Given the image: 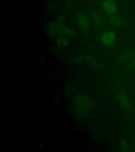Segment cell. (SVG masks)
<instances>
[{"label": "cell", "instance_id": "3", "mask_svg": "<svg viewBox=\"0 0 135 152\" xmlns=\"http://www.w3.org/2000/svg\"><path fill=\"white\" fill-rule=\"evenodd\" d=\"M101 7L105 13L110 15L116 14L118 12V5L115 0H104Z\"/></svg>", "mask_w": 135, "mask_h": 152}, {"label": "cell", "instance_id": "13", "mask_svg": "<svg viewBox=\"0 0 135 152\" xmlns=\"http://www.w3.org/2000/svg\"><path fill=\"white\" fill-rule=\"evenodd\" d=\"M85 60V58L83 57L78 55L72 58V62L74 64L78 65V64H82Z\"/></svg>", "mask_w": 135, "mask_h": 152}, {"label": "cell", "instance_id": "1", "mask_svg": "<svg viewBox=\"0 0 135 152\" xmlns=\"http://www.w3.org/2000/svg\"><path fill=\"white\" fill-rule=\"evenodd\" d=\"M93 106V99L88 95L78 94L74 96V107L76 113L84 116L90 112Z\"/></svg>", "mask_w": 135, "mask_h": 152}, {"label": "cell", "instance_id": "9", "mask_svg": "<svg viewBox=\"0 0 135 152\" xmlns=\"http://www.w3.org/2000/svg\"><path fill=\"white\" fill-rule=\"evenodd\" d=\"M85 60L91 66L96 68H99L100 66L99 62H98L97 59L93 56L90 55H87L85 57Z\"/></svg>", "mask_w": 135, "mask_h": 152}, {"label": "cell", "instance_id": "8", "mask_svg": "<svg viewBox=\"0 0 135 152\" xmlns=\"http://www.w3.org/2000/svg\"><path fill=\"white\" fill-rule=\"evenodd\" d=\"M119 100L121 104L126 108H129L131 106V102L127 95L123 93H119L118 95Z\"/></svg>", "mask_w": 135, "mask_h": 152}, {"label": "cell", "instance_id": "5", "mask_svg": "<svg viewBox=\"0 0 135 152\" xmlns=\"http://www.w3.org/2000/svg\"><path fill=\"white\" fill-rule=\"evenodd\" d=\"M90 17L91 21L97 28L102 27L104 23V17L97 10L93 9L90 11Z\"/></svg>", "mask_w": 135, "mask_h": 152}, {"label": "cell", "instance_id": "10", "mask_svg": "<svg viewBox=\"0 0 135 152\" xmlns=\"http://www.w3.org/2000/svg\"><path fill=\"white\" fill-rule=\"evenodd\" d=\"M63 36L69 38H74L77 36V33L73 29L64 26L63 30Z\"/></svg>", "mask_w": 135, "mask_h": 152}, {"label": "cell", "instance_id": "15", "mask_svg": "<svg viewBox=\"0 0 135 152\" xmlns=\"http://www.w3.org/2000/svg\"><path fill=\"white\" fill-rule=\"evenodd\" d=\"M65 21H66L65 17L63 16V15H60L57 18V22H58L59 23L64 24Z\"/></svg>", "mask_w": 135, "mask_h": 152}, {"label": "cell", "instance_id": "11", "mask_svg": "<svg viewBox=\"0 0 135 152\" xmlns=\"http://www.w3.org/2000/svg\"><path fill=\"white\" fill-rule=\"evenodd\" d=\"M135 57V52L133 50L127 51L124 53L122 57V60L123 61L127 62L132 60Z\"/></svg>", "mask_w": 135, "mask_h": 152}, {"label": "cell", "instance_id": "2", "mask_svg": "<svg viewBox=\"0 0 135 152\" xmlns=\"http://www.w3.org/2000/svg\"><path fill=\"white\" fill-rule=\"evenodd\" d=\"M76 23L81 31L88 32L90 28V19L87 14L80 12L76 16Z\"/></svg>", "mask_w": 135, "mask_h": 152}, {"label": "cell", "instance_id": "12", "mask_svg": "<svg viewBox=\"0 0 135 152\" xmlns=\"http://www.w3.org/2000/svg\"><path fill=\"white\" fill-rule=\"evenodd\" d=\"M48 31H49V33L50 36H52V37L58 36L55 23H51L49 24Z\"/></svg>", "mask_w": 135, "mask_h": 152}, {"label": "cell", "instance_id": "7", "mask_svg": "<svg viewBox=\"0 0 135 152\" xmlns=\"http://www.w3.org/2000/svg\"><path fill=\"white\" fill-rule=\"evenodd\" d=\"M55 42L57 45L60 48L66 47L69 45V40L66 37L64 36H59L57 37Z\"/></svg>", "mask_w": 135, "mask_h": 152}, {"label": "cell", "instance_id": "16", "mask_svg": "<svg viewBox=\"0 0 135 152\" xmlns=\"http://www.w3.org/2000/svg\"><path fill=\"white\" fill-rule=\"evenodd\" d=\"M129 67L131 69H135V57L130 62Z\"/></svg>", "mask_w": 135, "mask_h": 152}, {"label": "cell", "instance_id": "14", "mask_svg": "<svg viewBox=\"0 0 135 152\" xmlns=\"http://www.w3.org/2000/svg\"><path fill=\"white\" fill-rule=\"evenodd\" d=\"M120 147L123 151H128V146L125 140H122L120 142Z\"/></svg>", "mask_w": 135, "mask_h": 152}, {"label": "cell", "instance_id": "6", "mask_svg": "<svg viewBox=\"0 0 135 152\" xmlns=\"http://www.w3.org/2000/svg\"><path fill=\"white\" fill-rule=\"evenodd\" d=\"M109 22L112 26L116 28H120L124 24L123 19L117 14L111 15L109 17Z\"/></svg>", "mask_w": 135, "mask_h": 152}, {"label": "cell", "instance_id": "4", "mask_svg": "<svg viewBox=\"0 0 135 152\" xmlns=\"http://www.w3.org/2000/svg\"><path fill=\"white\" fill-rule=\"evenodd\" d=\"M117 36L113 30L104 31L101 36V42L105 46H111L116 42Z\"/></svg>", "mask_w": 135, "mask_h": 152}]
</instances>
